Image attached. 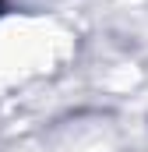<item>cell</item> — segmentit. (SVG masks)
<instances>
[{
  "label": "cell",
  "instance_id": "1",
  "mask_svg": "<svg viewBox=\"0 0 148 152\" xmlns=\"http://www.w3.org/2000/svg\"><path fill=\"white\" fill-rule=\"evenodd\" d=\"M0 7H4V0H0Z\"/></svg>",
  "mask_w": 148,
  "mask_h": 152
}]
</instances>
